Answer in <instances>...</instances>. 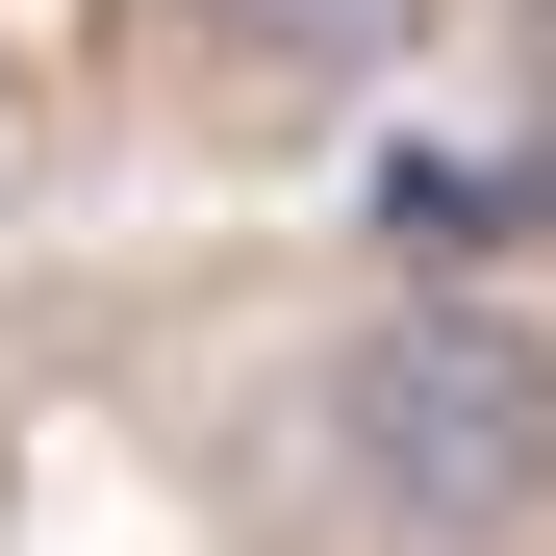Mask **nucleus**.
<instances>
[{
	"label": "nucleus",
	"mask_w": 556,
	"mask_h": 556,
	"mask_svg": "<svg viewBox=\"0 0 556 556\" xmlns=\"http://www.w3.org/2000/svg\"><path fill=\"white\" fill-rule=\"evenodd\" d=\"M531 228H556V177H531V152H430V127L380 152V278H455V304H506V253H531Z\"/></svg>",
	"instance_id": "f03ea898"
},
{
	"label": "nucleus",
	"mask_w": 556,
	"mask_h": 556,
	"mask_svg": "<svg viewBox=\"0 0 556 556\" xmlns=\"http://www.w3.org/2000/svg\"><path fill=\"white\" fill-rule=\"evenodd\" d=\"M304 455L380 556H531L556 531V329L455 304V278H380L304 354Z\"/></svg>",
	"instance_id": "f257e3e1"
},
{
	"label": "nucleus",
	"mask_w": 556,
	"mask_h": 556,
	"mask_svg": "<svg viewBox=\"0 0 556 556\" xmlns=\"http://www.w3.org/2000/svg\"><path fill=\"white\" fill-rule=\"evenodd\" d=\"M177 26H203V76H253V102H380L430 51V0H177Z\"/></svg>",
	"instance_id": "7ed1b4c3"
}]
</instances>
